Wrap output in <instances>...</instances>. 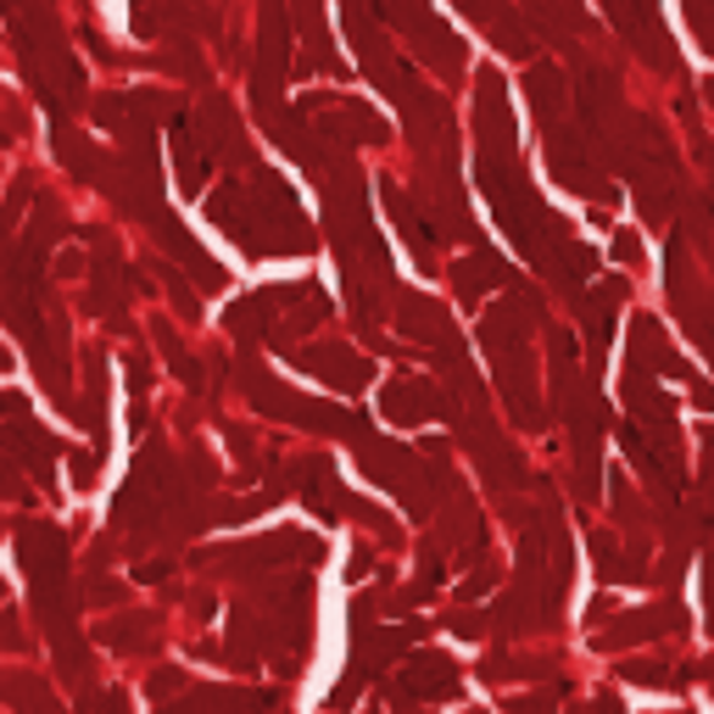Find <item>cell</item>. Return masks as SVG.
<instances>
[{
    "mask_svg": "<svg viewBox=\"0 0 714 714\" xmlns=\"http://www.w3.org/2000/svg\"><path fill=\"white\" fill-rule=\"evenodd\" d=\"M291 364L307 369V375H318V380L335 386V391H364L369 375H375L369 357H364V351H351L346 340H313V346H296Z\"/></svg>",
    "mask_w": 714,
    "mask_h": 714,
    "instance_id": "1",
    "label": "cell"
},
{
    "mask_svg": "<svg viewBox=\"0 0 714 714\" xmlns=\"http://www.w3.org/2000/svg\"><path fill=\"white\" fill-rule=\"evenodd\" d=\"M218 564H235V570H268V564H318L324 559V542L307 530H274V536H262V542H246V548H224L213 553Z\"/></svg>",
    "mask_w": 714,
    "mask_h": 714,
    "instance_id": "2",
    "label": "cell"
},
{
    "mask_svg": "<svg viewBox=\"0 0 714 714\" xmlns=\"http://www.w3.org/2000/svg\"><path fill=\"white\" fill-rule=\"evenodd\" d=\"M380 413L397 419V424H424V419H446V413H453V397H446L441 386H430L424 375H397L380 391Z\"/></svg>",
    "mask_w": 714,
    "mask_h": 714,
    "instance_id": "3",
    "label": "cell"
},
{
    "mask_svg": "<svg viewBox=\"0 0 714 714\" xmlns=\"http://www.w3.org/2000/svg\"><path fill=\"white\" fill-rule=\"evenodd\" d=\"M497 386L513 408V424L524 430H542V397H536V364L530 351L513 340V346H497Z\"/></svg>",
    "mask_w": 714,
    "mask_h": 714,
    "instance_id": "4",
    "label": "cell"
},
{
    "mask_svg": "<svg viewBox=\"0 0 714 714\" xmlns=\"http://www.w3.org/2000/svg\"><path fill=\"white\" fill-rule=\"evenodd\" d=\"M686 625V614L675 608V603H653V608H631L614 631H603L597 637V648H608V653H619V648H631V642H659V637H675Z\"/></svg>",
    "mask_w": 714,
    "mask_h": 714,
    "instance_id": "5",
    "label": "cell"
},
{
    "mask_svg": "<svg viewBox=\"0 0 714 714\" xmlns=\"http://www.w3.org/2000/svg\"><path fill=\"white\" fill-rule=\"evenodd\" d=\"M0 453H12L34 480H45L51 486V464H56V453H62V446L29 419V413H12L7 419V430H0Z\"/></svg>",
    "mask_w": 714,
    "mask_h": 714,
    "instance_id": "6",
    "label": "cell"
},
{
    "mask_svg": "<svg viewBox=\"0 0 714 714\" xmlns=\"http://www.w3.org/2000/svg\"><path fill=\"white\" fill-rule=\"evenodd\" d=\"M458 664L446 659V653H435V648H419V653H408L402 659V692L408 697H424V703H435V697H458Z\"/></svg>",
    "mask_w": 714,
    "mask_h": 714,
    "instance_id": "7",
    "label": "cell"
},
{
    "mask_svg": "<svg viewBox=\"0 0 714 714\" xmlns=\"http://www.w3.org/2000/svg\"><path fill=\"white\" fill-rule=\"evenodd\" d=\"M18 559L29 564L34 586L40 581H62L67 575V530H56V524H23L18 530Z\"/></svg>",
    "mask_w": 714,
    "mask_h": 714,
    "instance_id": "8",
    "label": "cell"
},
{
    "mask_svg": "<svg viewBox=\"0 0 714 714\" xmlns=\"http://www.w3.org/2000/svg\"><path fill=\"white\" fill-rule=\"evenodd\" d=\"M73 424H84L96 435V453L107 441V375H101V351H84V402L73 413Z\"/></svg>",
    "mask_w": 714,
    "mask_h": 714,
    "instance_id": "9",
    "label": "cell"
},
{
    "mask_svg": "<svg viewBox=\"0 0 714 714\" xmlns=\"http://www.w3.org/2000/svg\"><path fill=\"white\" fill-rule=\"evenodd\" d=\"M631 364H642V369H653V375H686L681 364H675V351H670V340H664V329H659V318H637L631 324Z\"/></svg>",
    "mask_w": 714,
    "mask_h": 714,
    "instance_id": "10",
    "label": "cell"
},
{
    "mask_svg": "<svg viewBox=\"0 0 714 714\" xmlns=\"http://www.w3.org/2000/svg\"><path fill=\"white\" fill-rule=\"evenodd\" d=\"M357 453H364L369 480H380V486H402V475L419 464L402 441H375V435H364V446H357Z\"/></svg>",
    "mask_w": 714,
    "mask_h": 714,
    "instance_id": "11",
    "label": "cell"
},
{
    "mask_svg": "<svg viewBox=\"0 0 714 714\" xmlns=\"http://www.w3.org/2000/svg\"><path fill=\"white\" fill-rule=\"evenodd\" d=\"M397 324H402L408 340H430V346H446V340H453V324H446V313H441L435 302H424V296H402Z\"/></svg>",
    "mask_w": 714,
    "mask_h": 714,
    "instance_id": "12",
    "label": "cell"
},
{
    "mask_svg": "<svg viewBox=\"0 0 714 714\" xmlns=\"http://www.w3.org/2000/svg\"><path fill=\"white\" fill-rule=\"evenodd\" d=\"M151 631H156L151 614H118V619L96 625V642L112 653H140V648H151Z\"/></svg>",
    "mask_w": 714,
    "mask_h": 714,
    "instance_id": "13",
    "label": "cell"
},
{
    "mask_svg": "<svg viewBox=\"0 0 714 714\" xmlns=\"http://www.w3.org/2000/svg\"><path fill=\"white\" fill-rule=\"evenodd\" d=\"M486 285H508V268H502V257H491V251L464 257V262H458V296L475 307V302L486 296Z\"/></svg>",
    "mask_w": 714,
    "mask_h": 714,
    "instance_id": "14",
    "label": "cell"
},
{
    "mask_svg": "<svg viewBox=\"0 0 714 714\" xmlns=\"http://www.w3.org/2000/svg\"><path fill=\"white\" fill-rule=\"evenodd\" d=\"M592 553H597V570H603V581H637L642 575V548H631V553H625L619 542H614V536L608 530H592Z\"/></svg>",
    "mask_w": 714,
    "mask_h": 714,
    "instance_id": "15",
    "label": "cell"
},
{
    "mask_svg": "<svg viewBox=\"0 0 714 714\" xmlns=\"http://www.w3.org/2000/svg\"><path fill=\"white\" fill-rule=\"evenodd\" d=\"M619 675L631 686H653V692H670V686H686L697 670L692 664H664V659H625Z\"/></svg>",
    "mask_w": 714,
    "mask_h": 714,
    "instance_id": "16",
    "label": "cell"
},
{
    "mask_svg": "<svg viewBox=\"0 0 714 714\" xmlns=\"http://www.w3.org/2000/svg\"><path fill=\"white\" fill-rule=\"evenodd\" d=\"M151 335H156V346H162V357H167V369H173L178 380H185V386L196 391V386H202V369H196V357L185 351V340L173 335V324H162V318H156V324H151Z\"/></svg>",
    "mask_w": 714,
    "mask_h": 714,
    "instance_id": "17",
    "label": "cell"
},
{
    "mask_svg": "<svg viewBox=\"0 0 714 714\" xmlns=\"http://www.w3.org/2000/svg\"><path fill=\"white\" fill-rule=\"evenodd\" d=\"M0 653H29V631L18 608H0Z\"/></svg>",
    "mask_w": 714,
    "mask_h": 714,
    "instance_id": "18",
    "label": "cell"
},
{
    "mask_svg": "<svg viewBox=\"0 0 714 714\" xmlns=\"http://www.w3.org/2000/svg\"><path fill=\"white\" fill-rule=\"evenodd\" d=\"M224 441H229V453H235V464H240V469L251 475V469H257V441H251V435H246L240 424H224Z\"/></svg>",
    "mask_w": 714,
    "mask_h": 714,
    "instance_id": "19",
    "label": "cell"
},
{
    "mask_svg": "<svg viewBox=\"0 0 714 714\" xmlns=\"http://www.w3.org/2000/svg\"><path fill=\"white\" fill-rule=\"evenodd\" d=\"M84 603H96V608H112V603H123V581L89 575V581H84Z\"/></svg>",
    "mask_w": 714,
    "mask_h": 714,
    "instance_id": "20",
    "label": "cell"
},
{
    "mask_svg": "<svg viewBox=\"0 0 714 714\" xmlns=\"http://www.w3.org/2000/svg\"><path fill=\"white\" fill-rule=\"evenodd\" d=\"M178 686H185V670H178V664H162V670H151V681H145V692L162 697V703H167Z\"/></svg>",
    "mask_w": 714,
    "mask_h": 714,
    "instance_id": "21",
    "label": "cell"
},
{
    "mask_svg": "<svg viewBox=\"0 0 714 714\" xmlns=\"http://www.w3.org/2000/svg\"><path fill=\"white\" fill-rule=\"evenodd\" d=\"M67 469H73V486L89 491L96 486V469H101V453H67Z\"/></svg>",
    "mask_w": 714,
    "mask_h": 714,
    "instance_id": "22",
    "label": "cell"
},
{
    "mask_svg": "<svg viewBox=\"0 0 714 714\" xmlns=\"http://www.w3.org/2000/svg\"><path fill=\"white\" fill-rule=\"evenodd\" d=\"M162 280H167V291H173V307H178V313H185V318H202V302L191 296V285H185V280H173L167 268H162Z\"/></svg>",
    "mask_w": 714,
    "mask_h": 714,
    "instance_id": "23",
    "label": "cell"
},
{
    "mask_svg": "<svg viewBox=\"0 0 714 714\" xmlns=\"http://www.w3.org/2000/svg\"><path fill=\"white\" fill-rule=\"evenodd\" d=\"M129 391H134V402L151 391V364H145V351H129Z\"/></svg>",
    "mask_w": 714,
    "mask_h": 714,
    "instance_id": "24",
    "label": "cell"
},
{
    "mask_svg": "<svg viewBox=\"0 0 714 714\" xmlns=\"http://www.w3.org/2000/svg\"><path fill=\"white\" fill-rule=\"evenodd\" d=\"M614 513L619 519H637V491H631V480H625V475H614Z\"/></svg>",
    "mask_w": 714,
    "mask_h": 714,
    "instance_id": "25",
    "label": "cell"
},
{
    "mask_svg": "<svg viewBox=\"0 0 714 714\" xmlns=\"http://www.w3.org/2000/svg\"><path fill=\"white\" fill-rule=\"evenodd\" d=\"M446 625H453V631H458V637H469V642H480L491 619H486V614H453V619H446Z\"/></svg>",
    "mask_w": 714,
    "mask_h": 714,
    "instance_id": "26",
    "label": "cell"
},
{
    "mask_svg": "<svg viewBox=\"0 0 714 714\" xmlns=\"http://www.w3.org/2000/svg\"><path fill=\"white\" fill-rule=\"evenodd\" d=\"M84 703H96V714H129V697L112 686V692H96V697H84Z\"/></svg>",
    "mask_w": 714,
    "mask_h": 714,
    "instance_id": "27",
    "label": "cell"
},
{
    "mask_svg": "<svg viewBox=\"0 0 714 714\" xmlns=\"http://www.w3.org/2000/svg\"><path fill=\"white\" fill-rule=\"evenodd\" d=\"M486 592H491V564H486V570H475V575L458 586V597H464V603H469V597H486Z\"/></svg>",
    "mask_w": 714,
    "mask_h": 714,
    "instance_id": "28",
    "label": "cell"
},
{
    "mask_svg": "<svg viewBox=\"0 0 714 714\" xmlns=\"http://www.w3.org/2000/svg\"><path fill=\"white\" fill-rule=\"evenodd\" d=\"M686 391H692V408H697V413H714V386H708V380H692V375H686Z\"/></svg>",
    "mask_w": 714,
    "mask_h": 714,
    "instance_id": "29",
    "label": "cell"
},
{
    "mask_svg": "<svg viewBox=\"0 0 714 714\" xmlns=\"http://www.w3.org/2000/svg\"><path fill=\"white\" fill-rule=\"evenodd\" d=\"M191 480H202V486H213V480H218V464H213L207 453H191Z\"/></svg>",
    "mask_w": 714,
    "mask_h": 714,
    "instance_id": "30",
    "label": "cell"
},
{
    "mask_svg": "<svg viewBox=\"0 0 714 714\" xmlns=\"http://www.w3.org/2000/svg\"><path fill=\"white\" fill-rule=\"evenodd\" d=\"M369 570H375V548H357V553H351V564H346V575H351V581H364Z\"/></svg>",
    "mask_w": 714,
    "mask_h": 714,
    "instance_id": "31",
    "label": "cell"
},
{
    "mask_svg": "<svg viewBox=\"0 0 714 714\" xmlns=\"http://www.w3.org/2000/svg\"><path fill=\"white\" fill-rule=\"evenodd\" d=\"M637 251H642V246H637V235H619V240H614V257H619V262H631Z\"/></svg>",
    "mask_w": 714,
    "mask_h": 714,
    "instance_id": "32",
    "label": "cell"
},
{
    "mask_svg": "<svg viewBox=\"0 0 714 714\" xmlns=\"http://www.w3.org/2000/svg\"><path fill=\"white\" fill-rule=\"evenodd\" d=\"M608 614H614V597H597V603H592V608H586V619H592V625H603V619H608Z\"/></svg>",
    "mask_w": 714,
    "mask_h": 714,
    "instance_id": "33",
    "label": "cell"
},
{
    "mask_svg": "<svg viewBox=\"0 0 714 714\" xmlns=\"http://www.w3.org/2000/svg\"><path fill=\"white\" fill-rule=\"evenodd\" d=\"M513 714H553V703H548V697H524Z\"/></svg>",
    "mask_w": 714,
    "mask_h": 714,
    "instance_id": "34",
    "label": "cell"
},
{
    "mask_svg": "<svg viewBox=\"0 0 714 714\" xmlns=\"http://www.w3.org/2000/svg\"><path fill=\"white\" fill-rule=\"evenodd\" d=\"M12 369V351H7V340H0V375H7Z\"/></svg>",
    "mask_w": 714,
    "mask_h": 714,
    "instance_id": "35",
    "label": "cell"
},
{
    "mask_svg": "<svg viewBox=\"0 0 714 714\" xmlns=\"http://www.w3.org/2000/svg\"><path fill=\"white\" fill-rule=\"evenodd\" d=\"M0 597H7V586H0Z\"/></svg>",
    "mask_w": 714,
    "mask_h": 714,
    "instance_id": "36",
    "label": "cell"
},
{
    "mask_svg": "<svg viewBox=\"0 0 714 714\" xmlns=\"http://www.w3.org/2000/svg\"><path fill=\"white\" fill-rule=\"evenodd\" d=\"M408 714H419V708H408Z\"/></svg>",
    "mask_w": 714,
    "mask_h": 714,
    "instance_id": "37",
    "label": "cell"
}]
</instances>
